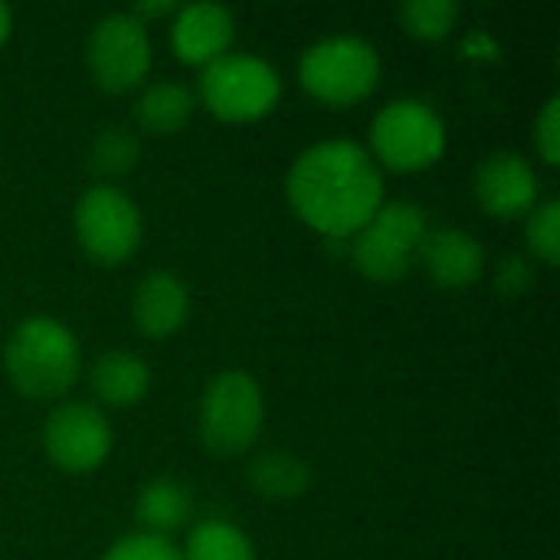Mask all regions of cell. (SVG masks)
Masks as SVG:
<instances>
[{"label":"cell","instance_id":"cell-1","mask_svg":"<svg viewBox=\"0 0 560 560\" xmlns=\"http://www.w3.org/2000/svg\"><path fill=\"white\" fill-rule=\"evenodd\" d=\"M285 194L292 210L325 240H348L381 210L384 180L361 144L322 141L299 154Z\"/></svg>","mask_w":560,"mask_h":560},{"label":"cell","instance_id":"cell-2","mask_svg":"<svg viewBox=\"0 0 560 560\" xmlns=\"http://www.w3.org/2000/svg\"><path fill=\"white\" fill-rule=\"evenodd\" d=\"M3 368L26 400H56L79 381V341L56 318H26L3 348Z\"/></svg>","mask_w":560,"mask_h":560},{"label":"cell","instance_id":"cell-3","mask_svg":"<svg viewBox=\"0 0 560 560\" xmlns=\"http://www.w3.org/2000/svg\"><path fill=\"white\" fill-rule=\"evenodd\" d=\"M427 233V213L417 203H381V210L354 233L351 259L371 282H397L420 262Z\"/></svg>","mask_w":560,"mask_h":560},{"label":"cell","instance_id":"cell-4","mask_svg":"<svg viewBox=\"0 0 560 560\" xmlns=\"http://www.w3.org/2000/svg\"><path fill=\"white\" fill-rule=\"evenodd\" d=\"M262 390L243 371L217 374L200 400V443L213 456H240L246 453L262 433Z\"/></svg>","mask_w":560,"mask_h":560},{"label":"cell","instance_id":"cell-5","mask_svg":"<svg viewBox=\"0 0 560 560\" xmlns=\"http://www.w3.org/2000/svg\"><path fill=\"white\" fill-rule=\"evenodd\" d=\"M299 79L308 95L328 105H354L377 89L381 59L361 36H328L305 49Z\"/></svg>","mask_w":560,"mask_h":560},{"label":"cell","instance_id":"cell-6","mask_svg":"<svg viewBox=\"0 0 560 560\" xmlns=\"http://www.w3.org/2000/svg\"><path fill=\"white\" fill-rule=\"evenodd\" d=\"M279 95L282 79L259 56L226 52L203 66L200 75V98L220 121H256L276 108Z\"/></svg>","mask_w":560,"mask_h":560},{"label":"cell","instance_id":"cell-7","mask_svg":"<svg viewBox=\"0 0 560 560\" xmlns=\"http://www.w3.org/2000/svg\"><path fill=\"white\" fill-rule=\"evenodd\" d=\"M443 151H446L443 118L417 98L390 102L371 121L368 154L387 164L390 171H423L436 164Z\"/></svg>","mask_w":560,"mask_h":560},{"label":"cell","instance_id":"cell-8","mask_svg":"<svg viewBox=\"0 0 560 560\" xmlns=\"http://www.w3.org/2000/svg\"><path fill=\"white\" fill-rule=\"evenodd\" d=\"M75 236L89 259L98 266H118L141 243L138 207L112 184L89 187L75 203Z\"/></svg>","mask_w":560,"mask_h":560},{"label":"cell","instance_id":"cell-9","mask_svg":"<svg viewBox=\"0 0 560 560\" xmlns=\"http://www.w3.org/2000/svg\"><path fill=\"white\" fill-rule=\"evenodd\" d=\"M85 62L98 89L131 92L151 69V39L141 20L131 13L102 16L85 43Z\"/></svg>","mask_w":560,"mask_h":560},{"label":"cell","instance_id":"cell-10","mask_svg":"<svg viewBox=\"0 0 560 560\" xmlns=\"http://www.w3.org/2000/svg\"><path fill=\"white\" fill-rule=\"evenodd\" d=\"M43 450L62 472H92L112 453V427L89 404H62L46 420Z\"/></svg>","mask_w":560,"mask_h":560},{"label":"cell","instance_id":"cell-11","mask_svg":"<svg viewBox=\"0 0 560 560\" xmlns=\"http://www.w3.org/2000/svg\"><path fill=\"white\" fill-rule=\"evenodd\" d=\"M476 200L499 220L522 217L538 200V174L515 151H495L476 167Z\"/></svg>","mask_w":560,"mask_h":560},{"label":"cell","instance_id":"cell-12","mask_svg":"<svg viewBox=\"0 0 560 560\" xmlns=\"http://www.w3.org/2000/svg\"><path fill=\"white\" fill-rule=\"evenodd\" d=\"M233 13L220 3H190L180 7L171 26V43L180 62L210 66L226 56L233 43Z\"/></svg>","mask_w":560,"mask_h":560},{"label":"cell","instance_id":"cell-13","mask_svg":"<svg viewBox=\"0 0 560 560\" xmlns=\"http://www.w3.org/2000/svg\"><path fill=\"white\" fill-rule=\"evenodd\" d=\"M420 262L440 289L459 292V289H469L482 276L486 249L472 233L440 226V230L427 233L423 249H420Z\"/></svg>","mask_w":560,"mask_h":560},{"label":"cell","instance_id":"cell-14","mask_svg":"<svg viewBox=\"0 0 560 560\" xmlns=\"http://www.w3.org/2000/svg\"><path fill=\"white\" fill-rule=\"evenodd\" d=\"M190 312L187 285L174 272H151L138 282L131 299L135 328L148 338H171Z\"/></svg>","mask_w":560,"mask_h":560},{"label":"cell","instance_id":"cell-15","mask_svg":"<svg viewBox=\"0 0 560 560\" xmlns=\"http://www.w3.org/2000/svg\"><path fill=\"white\" fill-rule=\"evenodd\" d=\"M148 387H151V371L131 351H105L92 364V390L108 407H131L144 400Z\"/></svg>","mask_w":560,"mask_h":560},{"label":"cell","instance_id":"cell-16","mask_svg":"<svg viewBox=\"0 0 560 560\" xmlns=\"http://www.w3.org/2000/svg\"><path fill=\"white\" fill-rule=\"evenodd\" d=\"M246 482L266 502H292V499L305 495L312 472L299 456H292L285 450H269L249 463Z\"/></svg>","mask_w":560,"mask_h":560},{"label":"cell","instance_id":"cell-17","mask_svg":"<svg viewBox=\"0 0 560 560\" xmlns=\"http://www.w3.org/2000/svg\"><path fill=\"white\" fill-rule=\"evenodd\" d=\"M190 515V492L177 479H154L138 492L135 518L144 528V535L167 538L177 532Z\"/></svg>","mask_w":560,"mask_h":560},{"label":"cell","instance_id":"cell-18","mask_svg":"<svg viewBox=\"0 0 560 560\" xmlns=\"http://www.w3.org/2000/svg\"><path fill=\"white\" fill-rule=\"evenodd\" d=\"M194 95L180 82H154L135 102V121L148 135H174L187 125Z\"/></svg>","mask_w":560,"mask_h":560},{"label":"cell","instance_id":"cell-19","mask_svg":"<svg viewBox=\"0 0 560 560\" xmlns=\"http://www.w3.org/2000/svg\"><path fill=\"white\" fill-rule=\"evenodd\" d=\"M138 135L131 128H121V125H108L102 128L92 144H89V154H85V164L95 177L102 180H118L125 177L135 164H138Z\"/></svg>","mask_w":560,"mask_h":560},{"label":"cell","instance_id":"cell-20","mask_svg":"<svg viewBox=\"0 0 560 560\" xmlns=\"http://www.w3.org/2000/svg\"><path fill=\"white\" fill-rule=\"evenodd\" d=\"M184 560H253V541L226 525V522H203L190 532L187 538V551L180 555Z\"/></svg>","mask_w":560,"mask_h":560},{"label":"cell","instance_id":"cell-21","mask_svg":"<svg viewBox=\"0 0 560 560\" xmlns=\"http://www.w3.org/2000/svg\"><path fill=\"white\" fill-rule=\"evenodd\" d=\"M404 30L417 39L436 43L443 36H450V30L459 20V3L453 0H410L397 10Z\"/></svg>","mask_w":560,"mask_h":560},{"label":"cell","instance_id":"cell-22","mask_svg":"<svg viewBox=\"0 0 560 560\" xmlns=\"http://www.w3.org/2000/svg\"><path fill=\"white\" fill-rule=\"evenodd\" d=\"M528 249L545 262L558 266L560 259V203L548 200L528 217Z\"/></svg>","mask_w":560,"mask_h":560},{"label":"cell","instance_id":"cell-23","mask_svg":"<svg viewBox=\"0 0 560 560\" xmlns=\"http://www.w3.org/2000/svg\"><path fill=\"white\" fill-rule=\"evenodd\" d=\"M102 560H184L180 551L167 541V538H158V535H128L121 541H115L105 558Z\"/></svg>","mask_w":560,"mask_h":560},{"label":"cell","instance_id":"cell-24","mask_svg":"<svg viewBox=\"0 0 560 560\" xmlns=\"http://www.w3.org/2000/svg\"><path fill=\"white\" fill-rule=\"evenodd\" d=\"M535 285V269L525 256H505L495 269V292L505 299H518Z\"/></svg>","mask_w":560,"mask_h":560},{"label":"cell","instance_id":"cell-25","mask_svg":"<svg viewBox=\"0 0 560 560\" xmlns=\"http://www.w3.org/2000/svg\"><path fill=\"white\" fill-rule=\"evenodd\" d=\"M535 144L548 164L560 161V98H548L541 115L535 118Z\"/></svg>","mask_w":560,"mask_h":560},{"label":"cell","instance_id":"cell-26","mask_svg":"<svg viewBox=\"0 0 560 560\" xmlns=\"http://www.w3.org/2000/svg\"><path fill=\"white\" fill-rule=\"evenodd\" d=\"M463 52L469 56V59H482V62H492V59H499V43L489 36V33H482V30H472L466 39H463Z\"/></svg>","mask_w":560,"mask_h":560},{"label":"cell","instance_id":"cell-27","mask_svg":"<svg viewBox=\"0 0 560 560\" xmlns=\"http://www.w3.org/2000/svg\"><path fill=\"white\" fill-rule=\"evenodd\" d=\"M167 13H177V3H171V0H141L131 10V16L141 20V23L151 20V16H167Z\"/></svg>","mask_w":560,"mask_h":560},{"label":"cell","instance_id":"cell-28","mask_svg":"<svg viewBox=\"0 0 560 560\" xmlns=\"http://www.w3.org/2000/svg\"><path fill=\"white\" fill-rule=\"evenodd\" d=\"M7 36H10V10L0 3V43H3Z\"/></svg>","mask_w":560,"mask_h":560}]
</instances>
